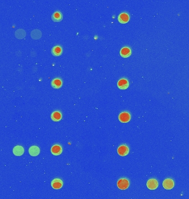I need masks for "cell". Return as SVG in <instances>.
<instances>
[{"mask_svg": "<svg viewBox=\"0 0 189 199\" xmlns=\"http://www.w3.org/2000/svg\"><path fill=\"white\" fill-rule=\"evenodd\" d=\"M131 115L130 113L127 111L121 112L118 116L119 121L122 123H127L130 121Z\"/></svg>", "mask_w": 189, "mask_h": 199, "instance_id": "1", "label": "cell"}, {"mask_svg": "<svg viewBox=\"0 0 189 199\" xmlns=\"http://www.w3.org/2000/svg\"><path fill=\"white\" fill-rule=\"evenodd\" d=\"M117 187L121 190H126L130 186V182L127 178H121L117 182Z\"/></svg>", "mask_w": 189, "mask_h": 199, "instance_id": "2", "label": "cell"}, {"mask_svg": "<svg viewBox=\"0 0 189 199\" xmlns=\"http://www.w3.org/2000/svg\"><path fill=\"white\" fill-rule=\"evenodd\" d=\"M130 19V16L127 12H122L119 15L118 17V22L121 24L128 23Z\"/></svg>", "mask_w": 189, "mask_h": 199, "instance_id": "3", "label": "cell"}, {"mask_svg": "<svg viewBox=\"0 0 189 199\" xmlns=\"http://www.w3.org/2000/svg\"><path fill=\"white\" fill-rule=\"evenodd\" d=\"M130 152L129 147L127 145H121L119 146L117 149V152L118 154L121 157H124L128 154Z\"/></svg>", "mask_w": 189, "mask_h": 199, "instance_id": "4", "label": "cell"}, {"mask_svg": "<svg viewBox=\"0 0 189 199\" xmlns=\"http://www.w3.org/2000/svg\"><path fill=\"white\" fill-rule=\"evenodd\" d=\"M130 84L127 79L123 78L120 79L117 82V86L121 90H126L129 87Z\"/></svg>", "mask_w": 189, "mask_h": 199, "instance_id": "5", "label": "cell"}, {"mask_svg": "<svg viewBox=\"0 0 189 199\" xmlns=\"http://www.w3.org/2000/svg\"><path fill=\"white\" fill-rule=\"evenodd\" d=\"M132 54V50L130 47H123L120 50V55L123 58H127L130 57Z\"/></svg>", "mask_w": 189, "mask_h": 199, "instance_id": "6", "label": "cell"}, {"mask_svg": "<svg viewBox=\"0 0 189 199\" xmlns=\"http://www.w3.org/2000/svg\"><path fill=\"white\" fill-rule=\"evenodd\" d=\"M175 183L172 179H166L163 182V187L166 190H170L174 187Z\"/></svg>", "mask_w": 189, "mask_h": 199, "instance_id": "7", "label": "cell"}, {"mask_svg": "<svg viewBox=\"0 0 189 199\" xmlns=\"http://www.w3.org/2000/svg\"><path fill=\"white\" fill-rule=\"evenodd\" d=\"M158 182L155 179H150L147 182V186L150 190H155L158 187Z\"/></svg>", "mask_w": 189, "mask_h": 199, "instance_id": "8", "label": "cell"}, {"mask_svg": "<svg viewBox=\"0 0 189 199\" xmlns=\"http://www.w3.org/2000/svg\"><path fill=\"white\" fill-rule=\"evenodd\" d=\"M51 185L54 189H60L63 185V182L60 179H54L51 182Z\"/></svg>", "mask_w": 189, "mask_h": 199, "instance_id": "9", "label": "cell"}, {"mask_svg": "<svg viewBox=\"0 0 189 199\" xmlns=\"http://www.w3.org/2000/svg\"><path fill=\"white\" fill-rule=\"evenodd\" d=\"M51 85L55 89H59L63 85V81L59 77L55 78L52 81Z\"/></svg>", "mask_w": 189, "mask_h": 199, "instance_id": "10", "label": "cell"}, {"mask_svg": "<svg viewBox=\"0 0 189 199\" xmlns=\"http://www.w3.org/2000/svg\"><path fill=\"white\" fill-rule=\"evenodd\" d=\"M63 16L61 12L59 11L54 12L52 15V19L55 22H59L63 20Z\"/></svg>", "mask_w": 189, "mask_h": 199, "instance_id": "11", "label": "cell"}, {"mask_svg": "<svg viewBox=\"0 0 189 199\" xmlns=\"http://www.w3.org/2000/svg\"><path fill=\"white\" fill-rule=\"evenodd\" d=\"M63 152L62 146L59 144H55L51 148V152L54 155H59L61 154Z\"/></svg>", "mask_w": 189, "mask_h": 199, "instance_id": "12", "label": "cell"}, {"mask_svg": "<svg viewBox=\"0 0 189 199\" xmlns=\"http://www.w3.org/2000/svg\"><path fill=\"white\" fill-rule=\"evenodd\" d=\"M51 53L55 57L60 56L63 53V48L60 46H55L52 49Z\"/></svg>", "mask_w": 189, "mask_h": 199, "instance_id": "13", "label": "cell"}, {"mask_svg": "<svg viewBox=\"0 0 189 199\" xmlns=\"http://www.w3.org/2000/svg\"><path fill=\"white\" fill-rule=\"evenodd\" d=\"M28 152L31 156L36 157L39 154L40 149L38 146H33L30 147Z\"/></svg>", "mask_w": 189, "mask_h": 199, "instance_id": "14", "label": "cell"}, {"mask_svg": "<svg viewBox=\"0 0 189 199\" xmlns=\"http://www.w3.org/2000/svg\"><path fill=\"white\" fill-rule=\"evenodd\" d=\"M24 152V148L21 146H14L13 149V153L16 156H21Z\"/></svg>", "mask_w": 189, "mask_h": 199, "instance_id": "15", "label": "cell"}, {"mask_svg": "<svg viewBox=\"0 0 189 199\" xmlns=\"http://www.w3.org/2000/svg\"><path fill=\"white\" fill-rule=\"evenodd\" d=\"M62 118V114L59 111H54L51 115V119L54 122H59Z\"/></svg>", "mask_w": 189, "mask_h": 199, "instance_id": "16", "label": "cell"}, {"mask_svg": "<svg viewBox=\"0 0 189 199\" xmlns=\"http://www.w3.org/2000/svg\"><path fill=\"white\" fill-rule=\"evenodd\" d=\"M30 36L34 39H39L41 37V32L38 29H34L31 32Z\"/></svg>", "mask_w": 189, "mask_h": 199, "instance_id": "17", "label": "cell"}, {"mask_svg": "<svg viewBox=\"0 0 189 199\" xmlns=\"http://www.w3.org/2000/svg\"><path fill=\"white\" fill-rule=\"evenodd\" d=\"M14 35L17 39H23V38H25V37L26 35V33L25 30L23 29H19L15 32Z\"/></svg>", "mask_w": 189, "mask_h": 199, "instance_id": "18", "label": "cell"}]
</instances>
